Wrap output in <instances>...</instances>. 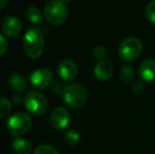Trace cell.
I'll use <instances>...</instances> for the list:
<instances>
[{
	"mask_svg": "<svg viewBox=\"0 0 155 154\" xmlns=\"http://www.w3.org/2000/svg\"><path fill=\"white\" fill-rule=\"evenodd\" d=\"M139 76L145 82H151L155 80V60L146 59L140 64L138 69Z\"/></svg>",
	"mask_w": 155,
	"mask_h": 154,
	"instance_id": "cell-12",
	"label": "cell"
},
{
	"mask_svg": "<svg viewBox=\"0 0 155 154\" xmlns=\"http://www.w3.org/2000/svg\"><path fill=\"white\" fill-rule=\"evenodd\" d=\"M93 73L99 81H107L113 75V64L109 60H100L95 66Z\"/></svg>",
	"mask_w": 155,
	"mask_h": 154,
	"instance_id": "cell-11",
	"label": "cell"
},
{
	"mask_svg": "<svg viewBox=\"0 0 155 154\" xmlns=\"http://www.w3.org/2000/svg\"><path fill=\"white\" fill-rule=\"evenodd\" d=\"M12 111V103L8 98L0 97V118L6 117Z\"/></svg>",
	"mask_w": 155,
	"mask_h": 154,
	"instance_id": "cell-18",
	"label": "cell"
},
{
	"mask_svg": "<svg viewBox=\"0 0 155 154\" xmlns=\"http://www.w3.org/2000/svg\"><path fill=\"white\" fill-rule=\"evenodd\" d=\"M22 25L19 18L15 16H10L5 18L2 22V31L8 37H16L20 34Z\"/></svg>",
	"mask_w": 155,
	"mask_h": 154,
	"instance_id": "cell-10",
	"label": "cell"
},
{
	"mask_svg": "<svg viewBox=\"0 0 155 154\" xmlns=\"http://www.w3.org/2000/svg\"><path fill=\"white\" fill-rule=\"evenodd\" d=\"M23 48L28 57L37 59L42 55L45 48V35L42 30L32 28L28 30L23 38Z\"/></svg>",
	"mask_w": 155,
	"mask_h": 154,
	"instance_id": "cell-1",
	"label": "cell"
},
{
	"mask_svg": "<svg viewBox=\"0 0 155 154\" xmlns=\"http://www.w3.org/2000/svg\"><path fill=\"white\" fill-rule=\"evenodd\" d=\"M45 17L52 25H60L68 18V8L61 0H51L45 4Z\"/></svg>",
	"mask_w": 155,
	"mask_h": 154,
	"instance_id": "cell-2",
	"label": "cell"
},
{
	"mask_svg": "<svg viewBox=\"0 0 155 154\" xmlns=\"http://www.w3.org/2000/svg\"><path fill=\"white\" fill-rule=\"evenodd\" d=\"M146 17L149 20V22L155 25V0L150 2L146 8Z\"/></svg>",
	"mask_w": 155,
	"mask_h": 154,
	"instance_id": "cell-20",
	"label": "cell"
},
{
	"mask_svg": "<svg viewBox=\"0 0 155 154\" xmlns=\"http://www.w3.org/2000/svg\"><path fill=\"white\" fill-rule=\"evenodd\" d=\"M63 3H70V2H72L73 0H61Z\"/></svg>",
	"mask_w": 155,
	"mask_h": 154,
	"instance_id": "cell-27",
	"label": "cell"
},
{
	"mask_svg": "<svg viewBox=\"0 0 155 154\" xmlns=\"http://www.w3.org/2000/svg\"><path fill=\"white\" fill-rule=\"evenodd\" d=\"M25 106L30 113L34 115H42L48 109V100L43 94L32 91L25 96Z\"/></svg>",
	"mask_w": 155,
	"mask_h": 154,
	"instance_id": "cell-6",
	"label": "cell"
},
{
	"mask_svg": "<svg viewBox=\"0 0 155 154\" xmlns=\"http://www.w3.org/2000/svg\"><path fill=\"white\" fill-rule=\"evenodd\" d=\"M34 154H58V151L51 145H40L35 149Z\"/></svg>",
	"mask_w": 155,
	"mask_h": 154,
	"instance_id": "cell-19",
	"label": "cell"
},
{
	"mask_svg": "<svg viewBox=\"0 0 155 154\" xmlns=\"http://www.w3.org/2000/svg\"><path fill=\"white\" fill-rule=\"evenodd\" d=\"M80 140V135L75 130H68L64 134V142L69 146H76Z\"/></svg>",
	"mask_w": 155,
	"mask_h": 154,
	"instance_id": "cell-17",
	"label": "cell"
},
{
	"mask_svg": "<svg viewBox=\"0 0 155 154\" xmlns=\"http://www.w3.org/2000/svg\"><path fill=\"white\" fill-rule=\"evenodd\" d=\"M145 88V81L143 80H135L132 84V91L134 93H141Z\"/></svg>",
	"mask_w": 155,
	"mask_h": 154,
	"instance_id": "cell-23",
	"label": "cell"
},
{
	"mask_svg": "<svg viewBox=\"0 0 155 154\" xmlns=\"http://www.w3.org/2000/svg\"><path fill=\"white\" fill-rule=\"evenodd\" d=\"M134 75H135V72L133 70V68L131 66H124L123 68L120 69L119 71V79L121 80V82L124 84H131L134 79Z\"/></svg>",
	"mask_w": 155,
	"mask_h": 154,
	"instance_id": "cell-16",
	"label": "cell"
},
{
	"mask_svg": "<svg viewBox=\"0 0 155 154\" xmlns=\"http://www.w3.org/2000/svg\"><path fill=\"white\" fill-rule=\"evenodd\" d=\"M143 51V43L136 37L124 39L118 48V56L123 61L131 62L139 57Z\"/></svg>",
	"mask_w": 155,
	"mask_h": 154,
	"instance_id": "cell-4",
	"label": "cell"
},
{
	"mask_svg": "<svg viewBox=\"0 0 155 154\" xmlns=\"http://www.w3.org/2000/svg\"><path fill=\"white\" fill-rule=\"evenodd\" d=\"M6 48H8V42H6V39L4 38V36H2L0 34V57L4 55L6 51Z\"/></svg>",
	"mask_w": 155,
	"mask_h": 154,
	"instance_id": "cell-24",
	"label": "cell"
},
{
	"mask_svg": "<svg viewBox=\"0 0 155 154\" xmlns=\"http://www.w3.org/2000/svg\"><path fill=\"white\" fill-rule=\"evenodd\" d=\"M92 54H93V56H94L95 59H97L100 61V60L104 59V57H106V55H107V51L104 47H101V45H97V47H95L93 49Z\"/></svg>",
	"mask_w": 155,
	"mask_h": 154,
	"instance_id": "cell-21",
	"label": "cell"
},
{
	"mask_svg": "<svg viewBox=\"0 0 155 154\" xmlns=\"http://www.w3.org/2000/svg\"><path fill=\"white\" fill-rule=\"evenodd\" d=\"M13 150L17 154H31L33 146L32 144L25 138L18 137L13 140Z\"/></svg>",
	"mask_w": 155,
	"mask_h": 154,
	"instance_id": "cell-14",
	"label": "cell"
},
{
	"mask_svg": "<svg viewBox=\"0 0 155 154\" xmlns=\"http://www.w3.org/2000/svg\"><path fill=\"white\" fill-rule=\"evenodd\" d=\"M13 101L16 105H20V103H25V97L21 96L20 94H15L13 95Z\"/></svg>",
	"mask_w": 155,
	"mask_h": 154,
	"instance_id": "cell-25",
	"label": "cell"
},
{
	"mask_svg": "<svg viewBox=\"0 0 155 154\" xmlns=\"http://www.w3.org/2000/svg\"><path fill=\"white\" fill-rule=\"evenodd\" d=\"M8 3V0H0V10L2 8H4V5Z\"/></svg>",
	"mask_w": 155,
	"mask_h": 154,
	"instance_id": "cell-26",
	"label": "cell"
},
{
	"mask_svg": "<svg viewBox=\"0 0 155 154\" xmlns=\"http://www.w3.org/2000/svg\"><path fill=\"white\" fill-rule=\"evenodd\" d=\"M58 74L64 81H72L78 73V68L73 60L64 59L58 64Z\"/></svg>",
	"mask_w": 155,
	"mask_h": 154,
	"instance_id": "cell-9",
	"label": "cell"
},
{
	"mask_svg": "<svg viewBox=\"0 0 155 154\" xmlns=\"http://www.w3.org/2000/svg\"><path fill=\"white\" fill-rule=\"evenodd\" d=\"M51 87H52V91L55 94H63L67 86H64L62 84V81H60V80H54L53 84H51Z\"/></svg>",
	"mask_w": 155,
	"mask_h": 154,
	"instance_id": "cell-22",
	"label": "cell"
},
{
	"mask_svg": "<svg viewBox=\"0 0 155 154\" xmlns=\"http://www.w3.org/2000/svg\"><path fill=\"white\" fill-rule=\"evenodd\" d=\"M25 17L30 22L34 23V25H40L42 23L43 16L41 11L39 10L37 6H29V8L25 10Z\"/></svg>",
	"mask_w": 155,
	"mask_h": 154,
	"instance_id": "cell-15",
	"label": "cell"
},
{
	"mask_svg": "<svg viewBox=\"0 0 155 154\" xmlns=\"http://www.w3.org/2000/svg\"><path fill=\"white\" fill-rule=\"evenodd\" d=\"M32 127V118L25 112H17L10 117L8 121V130L12 135L19 136L25 134Z\"/></svg>",
	"mask_w": 155,
	"mask_h": 154,
	"instance_id": "cell-5",
	"label": "cell"
},
{
	"mask_svg": "<svg viewBox=\"0 0 155 154\" xmlns=\"http://www.w3.org/2000/svg\"><path fill=\"white\" fill-rule=\"evenodd\" d=\"M8 86L14 92L17 94L25 92L27 89V82H25V77L19 73H14L8 77Z\"/></svg>",
	"mask_w": 155,
	"mask_h": 154,
	"instance_id": "cell-13",
	"label": "cell"
},
{
	"mask_svg": "<svg viewBox=\"0 0 155 154\" xmlns=\"http://www.w3.org/2000/svg\"><path fill=\"white\" fill-rule=\"evenodd\" d=\"M70 119L71 116L69 111L62 107L55 108L51 114V123L54 129L58 131L64 130L68 127V125L70 123Z\"/></svg>",
	"mask_w": 155,
	"mask_h": 154,
	"instance_id": "cell-8",
	"label": "cell"
},
{
	"mask_svg": "<svg viewBox=\"0 0 155 154\" xmlns=\"http://www.w3.org/2000/svg\"><path fill=\"white\" fill-rule=\"evenodd\" d=\"M62 96L63 101L73 109H78V108L82 107L87 100L86 89L82 84H78V82L68 84L65 87Z\"/></svg>",
	"mask_w": 155,
	"mask_h": 154,
	"instance_id": "cell-3",
	"label": "cell"
},
{
	"mask_svg": "<svg viewBox=\"0 0 155 154\" xmlns=\"http://www.w3.org/2000/svg\"><path fill=\"white\" fill-rule=\"evenodd\" d=\"M54 81V75L49 69L40 68L35 70L30 76V82L35 89L43 90L50 87Z\"/></svg>",
	"mask_w": 155,
	"mask_h": 154,
	"instance_id": "cell-7",
	"label": "cell"
}]
</instances>
